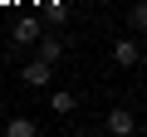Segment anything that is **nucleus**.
I'll return each instance as SVG.
<instances>
[{"instance_id":"6","label":"nucleus","mask_w":147,"mask_h":137,"mask_svg":"<svg viewBox=\"0 0 147 137\" xmlns=\"http://www.w3.org/2000/svg\"><path fill=\"white\" fill-rule=\"evenodd\" d=\"M34 132H39L34 118H10V122H5V137H34Z\"/></svg>"},{"instance_id":"9","label":"nucleus","mask_w":147,"mask_h":137,"mask_svg":"<svg viewBox=\"0 0 147 137\" xmlns=\"http://www.w3.org/2000/svg\"><path fill=\"white\" fill-rule=\"evenodd\" d=\"M142 59H147V49H142Z\"/></svg>"},{"instance_id":"1","label":"nucleus","mask_w":147,"mask_h":137,"mask_svg":"<svg viewBox=\"0 0 147 137\" xmlns=\"http://www.w3.org/2000/svg\"><path fill=\"white\" fill-rule=\"evenodd\" d=\"M20 79H25V83H30V88H44V83H49V79H54V64H49V59H44V54H39V59H34V64H25V68H20Z\"/></svg>"},{"instance_id":"5","label":"nucleus","mask_w":147,"mask_h":137,"mask_svg":"<svg viewBox=\"0 0 147 137\" xmlns=\"http://www.w3.org/2000/svg\"><path fill=\"white\" fill-rule=\"evenodd\" d=\"M39 54H44L49 64H59V59H64V39H59V34H39Z\"/></svg>"},{"instance_id":"2","label":"nucleus","mask_w":147,"mask_h":137,"mask_svg":"<svg viewBox=\"0 0 147 137\" xmlns=\"http://www.w3.org/2000/svg\"><path fill=\"white\" fill-rule=\"evenodd\" d=\"M103 127H108V132H113V137H127V132H132V127H137V118H132V113H127V108H113V113H108V122H103Z\"/></svg>"},{"instance_id":"7","label":"nucleus","mask_w":147,"mask_h":137,"mask_svg":"<svg viewBox=\"0 0 147 137\" xmlns=\"http://www.w3.org/2000/svg\"><path fill=\"white\" fill-rule=\"evenodd\" d=\"M49 108H54V113H64V118H69V113H74V108H79V98H74V93H64V88H59V93H54V98H49Z\"/></svg>"},{"instance_id":"8","label":"nucleus","mask_w":147,"mask_h":137,"mask_svg":"<svg viewBox=\"0 0 147 137\" xmlns=\"http://www.w3.org/2000/svg\"><path fill=\"white\" fill-rule=\"evenodd\" d=\"M127 25L132 30H147V0H137V5L127 10Z\"/></svg>"},{"instance_id":"4","label":"nucleus","mask_w":147,"mask_h":137,"mask_svg":"<svg viewBox=\"0 0 147 137\" xmlns=\"http://www.w3.org/2000/svg\"><path fill=\"white\" fill-rule=\"evenodd\" d=\"M39 34H44L39 20H20V25H15V44H39Z\"/></svg>"},{"instance_id":"3","label":"nucleus","mask_w":147,"mask_h":137,"mask_svg":"<svg viewBox=\"0 0 147 137\" xmlns=\"http://www.w3.org/2000/svg\"><path fill=\"white\" fill-rule=\"evenodd\" d=\"M137 59H142V49H137L132 39H118V44H113V64H118V68H132Z\"/></svg>"}]
</instances>
